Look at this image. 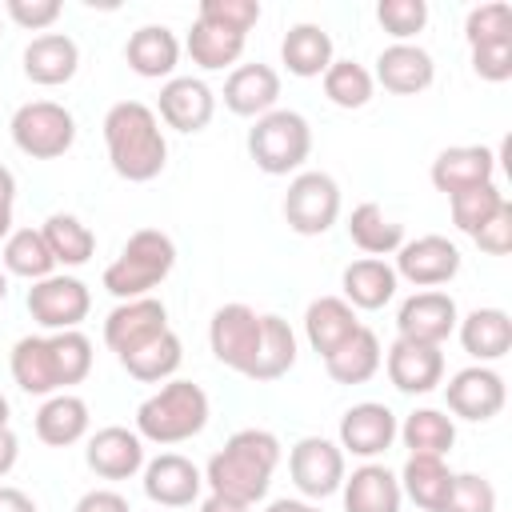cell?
<instances>
[{
    "label": "cell",
    "instance_id": "11",
    "mask_svg": "<svg viewBox=\"0 0 512 512\" xmlns=\"http://www.w3.org/2000/svg\"><path fill=\"white\" fill-rule=\"evenodd\" d=\"M444 400H448V412L460 416V420H472V424H484L492 416L504 412V400H508V388H504V376L488 364H468L460 372H452L448 388H444Z\"/></svg>",
    "mask_w": 512,
    "mask_h": 512
},
{
    "label": "cell",
    "instance_id": "44",
    "mask_svg": "<svg viewBox=\"0 0 512 512\" xmlns=\"http://www.w3.org/2000/svg\"><path fill=\"white\" fill-rule=\"evenodd\" d=\"M464 40H468V48L492 44V40H512V8H508L504 0L476 4V8L464 16Z\"/></svg>",
    "mask_w": 512,
    "mask_h": 512
},
{
    "label": "cell",
    "instance_id": "3",
    "mask_svg": "<svg viewBox=\"0 0 512 512\" xmlns=\"http://www.w3.org/2000/svg\"><path fill=\"white\" fill-rule=\"evenodd\" d=\"M212 416L208 392L192 380H164L140 408H136V436L152 444H184L204 432Z\"/></svg>",
    "mask_w": 512,
    "mask_h": 512
},
{
    "label": "cell",
    "instance_id": "1",
    "mask_svg": "<svg viewBox=\"0 0 512 512\" xmlns=\"http://www.w3.org/2000/svg\"><path fill=\"white\" fill-rule=\"evenodd\" d=\"M104 148L108 164L128 184H148L168 164V140L156 112L140 100H120L104 112Z\"/></svg>",
    "mask_w": 512,
    "mask_h": 512
},
{
    "label": "cell",
    "instance_id": "45",
    "mask_svg": "<svg viewBox=\"0 0 512 512\" xmlns=\"http://www.w3.org/2000/svg\"><path fill=\"white\" fill-rule=\"evenodd\" d=\"M376 20L396 44H412V36L424 32L428 24V4L424 0H380Z\"/></svg>",
    "mask_w": 512,
    "mask_h": 512
},
{
    "label": "cell",
    "instance_id": "54",
    "mask_svg": "<svg viewBox=\"0 0 512 512\" xmlns=\"http://www.w3.org/2000/svg\"><path fill=\"white\" fill-rule=\"evenodd\" d=\"M16 460H20V440L12 428H0V476H8L16 468Z\"/></svg>",
    "mask_w": 512,
    "mask_h": 512
},
{
    "label": "cell",
    "instance_id": "35",
    "mask_svg": "<svg viewBox=\"0 0 512 512\" xmlns=\"http://www.w3.org/2000/svg\"><path fill=\"white\" fill-rule=\"evenodd\" d=\"M396 436L404 440L408 456H448L452 444H456V424L440 408H416V412L404 416Z\"/></svg>",
    "mask_w": 512,
    "mask_h": 512
},
{
    "label": "cell",
    "instance_id": "53",
    "mask_svg": "<svg viewBox=\"0 0 512 512\" xmlns=\"http://www.w3.org/2000/svg\"><path fill=\"white\" fill-rule=\"evenodd\" d=\"M0 512H40V508H36V500L24 488L0 484Z\"/></svg>",
    "mask_w": 512,
    "mask_h": 512
},
{
    "label": "cell",
    "instance_id": "21",
    "mask_svg": "<svg viewBox=\"0 0 512 512\" xmlns=\"http://www.w3.org/2000/svg\"><path fill=\"white\" fill-rule=\"evenodd\" d=\"M372 80L392 96H416L436 80V64L420 44H388L376 56Z\"/></svg>",
    "mask_w": 512,
    "mask_h": 512
},
{
    "label": "cell",
    "instance_id": "12",
    "mask_svg": "<svg viewBox=\"0 0 512 512\" xmlns=\"http://www.w3.org/2000/svg\"><path fill=\"white\" fill-rule=\"evenodd\" d=\"M396 280H408L416 288H440L460 272V248L448 236H416L396 248Z\"/></svg>",
    "mask_w": 512,
    "mask_h": 512
},
{
    "label": "cell",
    "instance_id": "43",
    "mask_svg": "<svg viewBox=\"0 0 512 512\" xmlns=\"http://www.w3.org/2000/svg\"><path fill=\"white\" fill-rule=\"evenodd\" d=\"M52 352H56V372H60V388L68 392L72 384H80L92 372V340L72 328V332H48Z\"/></svg>",
    "mask_w": 512,
    "mask_h": 512
},
{
    "label": "cell",
    "instance_id": "10",
    "mask_svg": "<svg viewBox=\"0 0 512 512\" xmlns=\"http://www.w3.org/2000/svg\"><path fill=\"white\" fill-rule=\"evenodd\" d=\"M288 476L304 500H324L344 484V452L328 436H300L288 452Z\"/></svg>",
    "mask_w": 512,
    "mask_h": 512
},
{
    "label": "cell",
    "instance_id": "13",
    "mask_svg": "<svg viewBox=\"0 0 512 512\" xmlns=\"http://www.w3.org/2000/svg\"><path fill=\"white\" fill-rule=\"evenodd\" d=\"M460 324V312H456V300L440 288H424V292H412L400 312H396V332L400 340H416V344H432L440 348Z\"/></svg>",
    "mask_w": 512,
    "mask_h": 512
},
{
    "label": "cell",
    "instance_id": "55",
    "mask_svg": "<svg viewBox=\"0 0 512 512\" xmlns=\"http://www.w3.org/2000/svg\"><path fill=\"white\" fill-rule=\"evenodd\" d=\"M200 512H252V504H240V500H228V496H208L204 504H200Z\"/></svg>",
    "mask_w": 512,
    "mask_h": 512
},
{
    "label": "cell",
    "instance_id": "4",
    "mask_svg": "<svg viewBox=\"0 0 512 512\" xmlns=\"http://www.w3.org/2000/svg\"><path fill=\"white\" fill-rule=\"evenodd\" d=\"M172 268H176L172 236L160 228H136L128 236V244L120 248V256L104 268V288L116 300H140L156 284H164Z\"/></svg>",
    "mask_w": 512,
    "mask_h": 512
},
{
    "label": "cell",
    "instance_id": "20",
    "mask_svg": "<svg viewBox=\"0 0 512 512\" xmlns=\"http://www.w3.org/2000/svg\"><path fill=\"white\" fill-rule=\"evenodd\" d=\"M436 192L444 196H456L464 188H476V184H492L496 176V152L484 148V144H456V148H444L432 168H428Z\"/></svg>",
    "mask_w": 512,
    "mask_h": 512
},
{
    "label": "cell",
    "instance_id": "30",
    "mask_svg": "<svg viewBox=\"0 0 512 512\" xmlns=\"http://www.w3.org/2000/svg\"><path fill=\"white\" fill-rule=\"evenodd\" d=\"M88 424H92L88 404H84V396H76V392H56V396H48V400L40 404V412H36V436H40L48 448H68V444L84 440V436H88Z\"/></svg>",
    "mask_w": 512,
    "mask_h": 512
},
{
    "label": "cell",
    "instance_id": "14",
    "mask_svg": "<svg viewBox=\"0 0 512 512\" xmlns=\"http://www.w3.org/2000/svg\"><path fill=\"white\" fill-rule=\"evenodd\" d=\"M160 332H168V308L156 296H140V300H120L108 320H104V344L120 356L144 348L148 340H156Z\"/></svg>",
    "mask_w": 512,
    "mask_h": 512
},
{
    "label": "cell",
    "instance_id": "36",
    "mask_svg": "<svg viewBox=\"0 0 512 512\" xmlns=\"http://www.w3.org/2000/svg\"><path fill=\"white\" fill-rule=\"evenodd\" d=\"M348 236H352V244H356L360 252L384 260L388 252H396V248L404 244V224H396L376 200H364V204H356L352 216H348Z\"/></svg>",
    "mask_w": 512,
    "mask_h": 512
},
{
    "label": "cell",
    "instance_id": "52",
    "mask_svg": "<svg viewBox=\"0 0 512 512\" xmlns=\"http://www.w3.org/2000/svg\"><path fill=\"white\" fill-rule=\"evenodd\" d=\"M12 208H16V176L12 168L0 164V240H8L12 232Z\"/></svg>",
    "mask_w": 512,
    "mask_h": 512
},
{
    "label": "cell",
    "instance_id": "58",
    "mask_svg": "<svg viewBox=\"0 0 512 512\" xmlns=\"http://www.w3.org/2000/svg\"><path fill=\"white\" fill-rule=\"evenodd\" d=\"M4 300H8V272L0 268V304H4Z\"/></svg>",
    "mask_w": 512,
    "mask_h": 512
},
{
    "label": "cell",
    "instance_id": "6",
    "mask_svg": "<svg viewBox=\"0 0 512 512\" xmlns=\"http://www.w3.org/2000/svg\"><path fill=\"white\" fill-rule=\"evenodd\" d=\"M12 144L32 160H56L76 144V116L56 100H28L12 112Z\"/></svg>",
    "mask_w": 512,
    "mask_h": 512
},
{
    "label": "cell",
    "instance_id": "50",
    "mask_svg": "<svg viewBox=\"0 0 512 512\" xmlns=\"http://www.w3.org/2000/svg\"><path fill=\"white\" fill-rule=\"evenodd\" d=\"M472 240H476V248L488 252V256H508V252H512V204H504Z\"/></svg>",
    "mask_w": 512,
    "mask_h": 512
},
{
    "label": "cell",
    "instance_id": "48",
    "mask_svg": "<svg viewBox=\"0 0 512 512\" xmlns=\"http://www.w3.org/2000/svg\"><path fill=\"white\" fill-rule=\"evenodd\" d=\"M472 72L488 84H504L512 76V40H492L472 48Z\"/></svg>",
    "mask_w": 512,
    "mask_h": 512
},
{
    "label": "cell",
    "instance_id": "15",
    "mask_svg": "<svg viewBox=\"0 0 512 512\" xmlns=\"http://www.w3.org/2000/svg\"><path fill=\"white\" fill-rule=\"evenodd\" d=\"M216 116V92L200 76H172L160 84L156 96V120H164L176 132H204Z\"/></svg>",
    "mask_w": 512,
    "mask_h": 512
},
{
    "label": "cell",
    "instance_id": "42",
    "mask_svg": "<svg viewBox=\"0 0 512 512\" xmlns=\"http://www.w3.org/2000/svg\"><path fill=\"white\" fill-rule=\"evenodd\" d=\"M508 204V196L492 184H476V188H464L456 196H448V208H452V224L464 232V236H476L500 208Z\"/></svg>",
    "mask_w": 512,
    "mask_h": 512
},
{
    "label": "cell",
    "instance_id": "17",
    "mask_svg": "<svg viewBox=\"0 0 512 512\" xmlns=\"http://www.w3.org/2000/svg\"><path fill=\"white\" fill-rule=\"evenodd\" d=\"M384 368L396 392L404 396H428L440 380H444V352L432 344H416V340H392L384 352Z\"/></svg>",
    "mask_w": 512,
    "mask_h": 512
},
{
    "label": "cell",
    "instance_id": "31",
    "mask_svg": "<svg viewBox=\"0 0 512 512\" xmlns=\"http://www.w3.org/2000/svg\"><path fill=\"white\" fill-rule=\"evenodd\" d=\"M280 60L292 76L300 80H312V76H324L328 64H332V36L320 28V24H292L280 40Z\"/></svg>",
    "mask_w": 512,
    "mask_h": 512
},
{
    "label": "cell",
    "instance_id": "26",
    "mask_svg": "<svg viewBox=\"0 0 512 512\" xmlns=\"http://www.w3.org/2000/svg\"><path fill=\"white\" fill-rule=\"evenodd\" d=\"M344 492V512H400V480L396 472H388L384 464H360L352 468V476H344L340 484Z\"/></svg>",
    "mask_w": 512,
    "mask_h": 512
},
{
    "label": "cell",
    "instance_id": "38",
    "mask_svg": "<svg viewBox=\"0 0 512 512\" xmlns=\"http://www.w3.org/2000/svg\"><path fill=\"white\" fill-rule=\"evenodd\" d=\"M180 360H184V344H180V336H176L172 328L160 332L156 340H148L144 348L120 356L124 372H128L132 380H140V384H164V380H172L176 368H180Z\"/></svg>",
    "mask_w": 512,
    "mask_h": 512
},
{
    "label": "cell",
    "instance_id": "34",
    "mask_svg": "<svg viewBox=\"0 0 512 512\" xmlns=\"http://www.w3.org/2000/svg\"><path fill=\"white\" fill-rule=\"evenodd\" d=\"M296 364V332L284 316L276 312H264L260 316V352H256V364L248 372V380L256 384H268V380H280L288 376Z\"/></svg>",
    "mask_w": 512,
    "mask_h": 512
},
{
    "label": "cell",
    "instance_id": "49",
    "mask_svg": "<svg viewBox=\"0 0 512 512\" xmlns=\"http://www.w3.org/2000/svg\"><path fill=\"white\" fill-rule=\"evenodd\" d=\"M4 12H8L12 24H20L28 32H44V28H52L60 20L64 8H60V0H8Z\"/></svg>",
    "mask_w": 512,
    "mask_h": 512
},
{
    "label": "cell",
    "instance_id": "41",
    "mask_svg": "<svg viewBox=\"0 0 512 512\" xmlns=\"http://www.w3.org/2000/svg\"><path fill=\"white\" fill-rule=\"evenodd\" d=\"M320 80H324V96L336 108H348V112L352 108H364L372 100V92H376L372 72L364 64H356V60H332Z\"/></svg>",
    "mask_w": 512,
    "mask_h": 512
},
{
    "label": "cell",
    "instance_id": "2",
    "mask_svg": "<svg viewBox=\"0 0 512 512\" xmlns=\"http://www.w3.org/2000/svg\"><path fill=\"white\" fill-rule=\"evenodd\" d=\"M280 464V440L268 428H240L224 440V448L208 460L204 484L216 496L256 504L272 488V472Z\"/></svg>",
    "mask_w": 512,
    "mask_h": 512
},
{
    "label": "cell",
    "instance_id": "27",
    "mask_svg": "<svg viewBox=\"0 0 512 512\" xmlns=\"http://www.w3.org/2000/svg\"><path fill=\"white\" fill-rule=\"evenodd\" d=\"M460 344L476 364H492L512 348V316L504 308H472L460 324Z\"/></svg>",
    "mask_w": 512,
    "mask_h": 512
},
{
    "label": "cell",
    "instance_id": "22",
    "mask_svg": "<svg viewBox=\"0 0 512 512\" xmlns=\"http://www.w3.org/2000/svg\"><path fill=\"white\" fill-rule=\"evenodd\" d=\"M280 100V72L272 64H240L224 80V108L260 120Z\"/></svg>",
    "mask_w": 512,
    "mask_h": 512
},
{
    "label": "cell",
    "instance_id": "51",
    "mask_svg": "<svg viewBox=\"0 0 512 512\" xmlns=\"http://www.w3.org/2000/svg\"><path fill=\"white\" fill-rule=\"evenodd\" d=\"M72 512H132V508H128V500L116 488H92V492H84L76 500Z\"/></svg>",
    "mask_w": 512,
    "mask_h": 512
},
{
    "label": "cell",
    "instance_id": "25",
    "mask_svg": "<svg viewBox=\"0 0 512 512\" xmlns=\"http://www.w3.org/2000/svg\"><path fill=\"white\" fill-rule=\"evenodd\" d=\"M76 68H80V48L64 32H40L24 48V76L32 84H44V88L68 84L76 76Z\"/></svg>",
    "mask_w": 512,
    "mask_h": 512
},
{
    "label": "cell",
    "instance_id": "7",
    "mask_svg": "<svg viewBox=\"0 0 512 512\" xmlns=\"http://www.w3.org/2000/svg\"><path fill=\"white\" fill-rule=\"evenodd\" d=\"M340 220V184L328 172H296L284 192V224L296 236H324Z\"/></svg>",
    "mask_w": 512,
    "mask_h": 512
},
{
    "label": "cell",
    "instance_id": "57",
    "mask_svg": "<svg viewBox=\"0 0 512 512\" xmlns=\"http://www.w3.org/2000/svg\"><path fill=\"white\" fill-rule=\"evenodd\" d=\"M8 416H12V404H8V396L0 392V428H8Z\"/></svg>",
    "mask_w": 512,
    "mask_h": 512
},
{
    "label": "cell",
    "instance_id": "39",
    "mask_svg": "<svg viewBox=\"0 0 512 512\" xmlns=\"http://www.w3.org/2000/svg\"><path fill=\"white\" fill-rule=\"evenodd\" d=\"M244 40H248V36H240V32H232V28L196 20L192 32H188V44H184V48H188V56H192L196 68H204V72H220V68H228V64H236V60L244 56Z\"/></svg>",
    "mask_w": 512,
    "mask_h": 512
},
{
    "label": "cell",
    "instance_id": "37",
    "mask_svg": "<svg viewBox=\"0 0 512 512\" xmlns=\"http://www.w3.org/2000/svg\"><path fill=\"white\" fill-rule=\"evenodd\" d=\"M40 236H44L52 260L64 264V268H80V264H88L92 252H96V232H92L80 216H72V212H52V216L44 220Z\"/></svg>",
    "mask_w": 512,
    "mask_h": 512
},
{
    "label": "cell",
    "instance_id": "5",
    "mask_svg": "<svg viewBox=\"0 0 512 512\" xmlns=\"http://www.w3.org/2000/svg\"><path fill=\"white\" fill-rule=\"evenodd\" d=\"M312 152V128L292 108H272L248 128V156L264 176L296 172Z\"/></svg>",
    "mask_w": 512,
    "mask_h": 512
},
{
    "label": "cell",
    "instance_id": "23",
    "mask_svg": "<svg viewBox=\"0 0 512 512\" xmlns=\"http://www.w3.org/2000/svg\"><path fill=\"white\" fill-rule=\"evenodd\" d=\"M124 60L144 80H172V72L180 64V40L168 24H144L128 36Z\"/></svg>",
    "mask_w": 512,
    "mask_h": 512
},
{
    "label": "cell",
    "instance_id": "56",
    "mask_svg": "<svg viewBox=\"0 0 512 512\" xmlns=\"http://www.w3.org/2000/svg\"><path fill=\"white\" fill-rule=\"evenodd\" d=\"M264 512H320L312 500H292V496H280V500H272Z\"/></svg>",
    "mask_w": 512,
    "mask_h": 512
},
{
    "label": "cell",
    "instance_id": "9",
    "mask_svg": "<svg viewBox=\"0 0 512 512\" xmlns=\"http://www.w3.org/2000/svg\"><path fill=\"white\" fill-rule=\"evenodd\" d=\"M208 348L224 368L248 376L260 352V312L248 304H220L208 320Z\"/></svg>",
    "mask_w": 512,
    "mask_h": 512
},
{
    "label": "cell",
    "instance_id": "47",
    "mask_svg": "<svg viewBox=\"0 0 512 512\" xmlns=\"http://www.w3.org/2000/svg\"><path fill=\"white\" fill-rule=\"evenodd\" d=\"M196 20H208V24H220V28L248 36L260 20V4L256 0H200Z\"/></svg>",
    "mask_w": 512,
    "mask_h": 512
},
{
    "label": "cell",
    "instance_id": "16",
    "mask_svg": "<svg viewBox=\"0 0 512 512\" xmlns=\"http://www.w3.org/2000/svg\"><path fill=\"white\" fill-rule=\"evenodd\" d=\"M396 412L380 400H360L340 416V452H352L360 460H376L396 440Z\"/></svg>",
    "mask_w": 512,
    "mask_h": 512
},
{
    "label": "cell",
    "instance_id": "40",
    "mask_svg": "<svg viewBox=\"0 0 512 512\" xmlns=\"http://www.w3.org/2000/svg\"><path fill=\"white\" fill-rule=\"evenodd\" d=\"M0 260H4V272H8V276H24V280H32V284L56 272V260H52V252H48L40 228H16V232H8Z\"/></svg>",
    "mask_w": 512,
    "mask_h": 512
},
{
    "label": "cell",
    "instance_id": "46",
    "mask_svg": "<svg viewBox=\"0 0 512 512\" xmlns=\"http://www.w3.org/2000/svg\"><path fill=\"white\" fill-rule=\"evenodd\" d=\"M440 512H496V488H492V480H484L476 472H456L452 476V492L440 504Z\"/></svg>",
    "mask_w": 512,
    "mask_h": 512
},
{
    "label": "cell",
    "instance_id": "28",
    "mask_svg": "<svg viewBox=\"0 0 512 512\" xmlns=\"http://www.w3.org/2000/svg\"><path fill=\"white\" fill-rule=\"evenodd\" d=\"M396 268L380 256H364V260H352L340 276V288H344V300L360 312H376L384 308L392 296H396Z\"/></svg>",
    "mask_w": 512,
    "mask_h": 512
},
{
    "label": "cell",
    "instance_id": "18",
    "mask_svg": "<svg viewBox=\"0 0 512 512\" xmlns=\"http://www.w3.org/2000/svg\"><path fill=\"white\" fill-rule=\"evenodd\" d=\"M84 464H88L100 480H132V476L144 468V440L136 436V428H124V424L96 428V432L88 436Z\"/></svg>",
    "mask_w": 512,
    "mask_h": 512
},
{
    "label": "cell",
    "instance_id": "19",
    "mask_svg": "<svg viewBox=\"0 0 512 512\" xmlns=\"http://www.w3.org/2000/svg\"><path fill=\"white\" fill-rule=\"evenodd\" d=\"M204 488V472L180 456V452H160L156 460L144 464V496L160 508H188Z\"/></svg>",
    "mask_w": 512,
    "mask_h": 512
},
{
    "label": "cell",
    "instance_id": "32",
    "mask_svg": "<svg viewBox=\"0 0 512 512\" xmlns=\"http://www.w3.org/2000/svg\"><path fill=\"white\" fill-rule=\"evenodd\" d=\"M380 364H384L380 336L372 328H364V324L332 356H324V368H328V376L336 384H364V380H372L380 372Z\"/></svg>",
    "mask_w": 512,
    "mask_h": 512
},
{
    "label": "cell",
    "instance_id": "33",
    "mask_svg": "<svg viewBox=\"0 0 512 512\" xmlns=\"http://www.w3.org/2000/svg\"><path fill=\"white\" fill-rule=\"evenodd\" d=\"M452 468L444 464V456H408L404 468H400V492L424 508V512H440V504L448 500L452 492Z\"/></svg>",
    "mask_w": 512,
    "mask_h": 512
},
{
    "label": "cell",
    "instance_id": "8",
    "mask_svg": "<svg viewBox=\"0 0 512 512\" xmlns=\"http://www.w3.org/2000/svg\"><path fill=\"white\" fill-rule=\"evenodd\" d=\"M28 312L40 328L48 332H72L80 328V320H88L92 312V292L80 276H64V272H52L44 280H36L28 288Z\"/></svg>",
    "mask_w": 512,
    "mask_h": 512
},
{
    "label": "cell",
    "instance_id": "29",
    "mask_svg": "<svg viewBox=\"0 0 512 512\" xmlns=\"http://www.w3.org/2000/svg\"><path fill=\"white\" fill-rule=\"evenodd\" d=\"M356 328H360L356 308L344 296H320L304 312V336H308L312 352H320V356H332Z\"/></svg>",
    "mask_w": 512,
    "mask_h": 512
},
{
    "label": "cell",
    "instance_id": "24",
    "mask_svg": "<svg viewBox=\"0 0 512 512\" xmlns=\"http://www.w3.org/2000/svg\"><path fill=\"white\" fill-rule=\"evenodd\" d=\"M8 368H12L16 388L28 392V396H44L48 400V396L64 392L60 388V372H56V352H52L48 336H20L12 344Z\"/></svg>",
    "mask_w": 512,
    "mask_h": 512
}]
</instances>
